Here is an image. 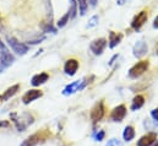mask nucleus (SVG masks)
Listing matches in <instances>:
<instances>
[{
    "mask_svg": "<svg viewBox=\"0 0 158 146\" xmlns=\"http://www.w3.org/2000/svg\"><path fill=\"white\" fill-rule=\"evenodd\" d=\"M147 50H148V47H147L146 42L139 41V42L135 43V45H134V48H132V54H134V57H136V58H142L143 55L147 54Z\"/></svg>",
    "mask_w": 158,
    "mask_h": 146,
    "instance_id": "8",
    "label": "nucleus"
},
{
    "mask_svg": "<svg viewBox=\"0 0 158 146\" xmlns=\"http://www.w3.org/2000/svg\"><path fill=\"white\" fill-rule=\"evenodd\" d=\"M1 101H2V98H1V96H0V102H1Z\"/></svg>",
    "mask_w": 158,
    "mask_h": 146,
    "instance_id": "31",
    "label": "nucleus"
},
{
    "mask_svg": "<svg viewBox=\"0 0 158 146\" xmlns=\"http://www.w3.org/2000/svg\"><path fill=\"white\" fill-rule=\"evenodd\" d=\"M97 1L98 0H88V2L92 5V6H96V4H97Z\"/></svg>",
    "mask_w": 158,
    "mask_h": 146,
    "instance_id": "27",
    "label": "nucleus"
},
{
    "mask_svg": "<svg viewBox=\"0 0 158 146\" xmlns=\"http://www.w3.org/2000/svg\"><path fill=\"white\" fill-rule=\"evenodd\" d=\"M147 19H148L147 10H142L141 12H139V14L134 17V20H132V22H131V27H132L135 31H139V30L146 24Z\"/></svg>",
    "mask_w": 158,
    "mask_h": 146,
    "instance_id": "4",
    "label": "nucleus"
},
{
    "mask_svg": "<svg viewBox=\"0 0 158 146\" xmlns=\"http://www.w3.org/2000/svg\"><path fill=\"white\" fill-rule=\"evenodd\" d=\"M153 27H155V28H158V16L155 19V21H153Z\"/></svg>",
    "mask_w": 158,
    "mask_h": 146,
    "instance_id": "26",
    "label": "nucleus"
},
{
    "mask_svg": "<svg viewBox=\"0 0 158 146\" xmlns=\"http://www.w3.org/2000/svg\"><path fill=\"white\" fill-rule=\"evenodd\" d=\"M145 105V97L142 95H137L134 97L132 103H131V110H137L142 108V106Z\"/></svg>",
    "mask_w": 158,
    "mask_h": 146,
    "instance_id": "17",
    "label": "nucleus"
},
{
    "mask_svg": "<svg viewBox=\"0 0 158 146\" xmlns=\"http://www.w3.org/2000/svg\"><path fill=\"white\" fill-rule=\"evenodd\" d=\"M156 146H157V145H156Z\"/></svg>",
    "mask_w": 158,
    "mask_h": 146,
    "instance_id": "32",
    "label": "nucleus"
},
{
    "mask_svg": "<svg viewBox=\"0 0 158 146\" xmlns=\"http://www.w3.org/2000/svg\"><path fill=\"white\" fill-rule=\"evenodd\" d=\"M151 115H152V118H153L156 122H158V108L152 110V112H151Z\"/></svg>",
    "mask_w": 158,
    "mask_h": 146,
    "instance_id": "25",
    "label": "nucleus"
},
{
    "mask_svg": "<svg viewBox=\"0 0 158 146\" xmlns=\"http://www.w3.org/2000/svg\"><path fill=\"white\" fill-rule=\"evenodd\" d=\"M134 138H135V129H134V127H131V125L125 127L124 133H123V139L129 143V141H131Z\"/></svg>",
    "mask_w": 158,
    "mask_h": 146,
    "instance_id": "18",
    "label": "nucleus"
},
{
    "mask_svg": "<svg viewBox=\"0 0 158 146\" xmlns=\"http://www.w3.org/2000/svg\"><path fill=\"white\" fill-rule=\"evenodd\" d=\"M42 140H43L42 133H36V134L28 136V138L21 144V146H37Z\"/></svg>",
    "mask_w": 158,
    "mask_h": 146,
    "instance_id": "13",
    "label": "nucleus"
},
{
    "mask_svg": "<svg viewBox=\"0 0 158 146\" xmlns=\"http://www.w3.org/2000/svg\"><path fill=\"white\" fill-rule=\"evenodd\" d=\"M148 67H150L148 60H141V62L136 63V64L129 70V77H131V79H137V77H140L142 74H145L147 71Z\"/></svg>",
    "mask_w": 158,
    "mask_h": 146,
    "instance_id": "1",
    "label": "nucleus"
},
{
    "mask_svg": "<svg viewBox=\"0 0 158 146\" xmlns=\"http://www.w3.org/2000/svg\"><path fill=\"white\" fill-rule=\"evenodd\" d=\"M2 47H5V45H4V43H2L1 39H0V48H2Z\"/></svg>",
    "mask_w": 158,
    "mask_h": 146,
    "instance_id": "29",
    "label": "nucleus"
},
{
    "mask_svg": "<svg viewBox=\"0 0 158 146\" xmlns=\"http://www.w3.org/2000/svg\"><path fill=\"white\" fill-rule=\"evenodd\" d=\"M86 84H87V82L83 81V80H77V81H75V82L68 85V86L63 90V95L69 96V95H73V93H75V92H77V91H81V90L85 88Z\"/></svg>",
    "mask_w": 158,
    "mask_h": 146,
    "instance_id": "5",
    "label": "nucleus"
},
{
    "mask_svg": "<svg viewBox=\"0 0 158 146\" xmlns=\"http://www.w3.org/2000/svg\"><path fill=\"white\" fill-rule=\"evenodd\" d=\"M157 141V134L156 133H147L146 135L141 136L137 141V146H152Z\"/></svg>",
    "mask_w": 158,
    "mask_h": 146,
    "instance_id": "10",
    "label": "nucleus"
},
{
    "mask_svg": "<svg viewBox=\"0 0 158 146\" xmlns=\"http://www.w3.org/2000/svg\"><path fill=\"white\" fill-rule=\"evenodd\" d=\"M106 146H121V143L119 141L118 139H110Z\"/></svg>",
    "mask_w": 158,
    "mask_h": 146,
    "instance_id": "23",
    "label": "nucleus"
},
{
    "mask_svg": "<svg viewBox=\"0 0 158 146\" xmlns=\"http://www.w3.org/2000/svg\"><path fill=\"white\" fill-rule=\"evenodd\" d=\"M48 79H49V75L47 73L37 74V75H35V76L32 77L31 84H32V86H40L42 84H44L45 81H48Z\"/></svg>",
    "mask_w": 158,
    "mask_h": 146,
    "instance_id": "15",
    "label": "nucleus"
},
{
    "mask_svg": "<svg viewBox=\"0 0 158 146\" xmlns=\"http://www.w3.org/2000/svg\"><path fill=\"white\" fill-rule=\"evenodd\" d=\"M107 47V41L104 38H99V39H94L91 44H89V49L94 55H101L103 53V50Z\"/></svg>",
    "mask_w": 158,
    "mask_h": 146,
    "instance_id": "6",
    "label": "nucleus"
},
{
    "mask_svg": "<svg viewBox=\"0 0 158 146\" xmlns=\"http://www.w3.org/2000/svg\"><path fill=\"white\" fill-rule=\"evenodd\" d=\"M156 54H157V55H158V45H157V47H156Z\"/></svg>",
    "mask_w": 158,
    "mask_h": 146,
    "instance_id": "30",
    "label": "nucleus"
},
{
    "mask_svg": "<svg viewBox=\"0 0 158 146\" xmlns=\"http://www.w3.org/2000/svg\"><path fill=\"white\" fill-rule=\"evenodd\" d=\"M6 41H7L9 47L12 49V52H15V53L19 54V55H25V54L28 52V45H27V44L21 43V42L16 41L15 38H11V37H7Z\"/></svg>",
    "mask_w": 158,
    "mask_h": 146,
    "instance_id": "2",
    "label": "nucleus"
},
{
    "mask_svg": "<svg viewBox=\"0 0 158 146\" xmlns=\"http://www.w3.org/2000/svg\"><path fill=\"white\" fill-rule=\"evenodd\" d=\"M125 1H127V0H118V5H123V4H125Z\"/></svg>",
    "mask_w": 158,
    "mask_h": 146,
    "instance_id": "28",
    "label": "nucleus"
},
{
    "mask_svg": "<svg viewBox=\"0 0 158 146\" xmlns=\"http://www.w3.org/2000/svg\"><path fill=\"white\" fill-rule=\"evenodd\" d=\"M79 62L76 59H69L64 65V71L69 76H74L77 71V69H79Z\"/></svg>",
    "mask_w": 158,
    "mask_h": 146,
    "instance_id": "12",
    "label": "nucleus"
},
{
    "mask_svg": "<svg viewBox=\"0 0 158 146\" xmlns=\"http://www.w3.org/2000/svg\"><path fill=\"white\" fill-rule=\"evenodd\" d=\"M104 136H106V133H104L103 130H99V131L96 134V141H102V140L104 139Z\"/></svg>",
    "mask_w": 158,
    "mask_h": 146,
    "instance_id": "24",
    "label": "nucleus"
},
{
    "mask_svg": "<svg viewBox=\"0 0 158 146\" xmlns=\"http://www.w3.org/2000/svg\"><path fill=\"white\" fill-rule=\"evenodd\" d=\"M98 21H99V17L97 16V15H94V16H92L91 19H89V21H88V24H87V28H92V27H96L97 25H98Z\"/></svg>",
    "mask_w": 158,
    "mask_h": 146,
    "instance_id": "20",
    "label": "nucleus"
},
{
    "mask_svg": "<svg viewBox=\"0 0 158 146\" xmlns=\"http://www.w3.org/2000/svg\"><path fill=\"white\" fill-rule=\"evenodd\" d=\"M69 19H70V14L69 12H66L59 21H58V27H64L68 22H69Z\"/></svg>",
    "mask_w": 158,
    "mask_h": 146,
    "instance_id": "21",
    "label": "nucleus"
},
{
    "mask_svg": "<svg viewBox=\"0 0 158 146\" xmlns=\"http://www.w3.org/2000/svg\"><path fill=\"white\" fill-rule=\"evenodd\" d=\"M79 2V10H80V15L81 16H83L85 14H86V11H87V7H88V4H87V1L86 0H77Z\"/></svg>",
    "mask_w": 158,
    "mask_h": 146,
    "instance_id": "19",
    "label": "nucleus"
},
{
    "mask_svg": "<svg viewBox=\"0 0 158 146\" xmlns=\"http://www.w3.org/2000/svg\"><path fill=\"white\" fill-rule=\"evenodd\" d=\"M123 39V35L118 33V32H114V31H110L109 32V48H115L119 43L121 42Z\"/></svg>",
    "mask_w": 158,
    "mask_h": 146,
    "instance_id": "14",
    "label": "nucleus"
},
{
    "mask_svg": "<svg viewBox=\"0 0 158 146\" xmlns=\"http://www.w3.org/2000/svg\"><path fill=\"white\" fill-rule=\"evenodd\" d=\"M104 117V105L103 102H98L94 105V107L91 110V119L92 122L97 123Z\"/></svg>",
    "mask_w": 158,
    "mask_h": 146,
    "instance_id": "7",
    "label": "nucleus"
},
{
    "mask_svg": "<svg viewBox=\"0 0 158 146\" xmlns=\"http://www.w3.org/2000/svg\"><path fill=\"white\" fill-rule=\"evenodd\" d=\"M42 96H43V93H42V91H40V90H30V91H27L23 95L22 101H23L25 105H28V103L36 101L37 98H40Z\"/></svg>",
    "mask_w": 158,
    "mask_h": 146,
    "instance_id": "11",
    "label": "nucleus"
},
{
    "mask_svg": "<svg viewBox=\"0 0 158 146\" xmlns=\"http://www.w3.org/2000/svg\"><path fill=\"white\" fill-rule=\"evenodd\" d=\"M15 62V58L14 55L7 50L6 47H2L1 48V52H0V73L9 68L10 65H12V63Z\"/></svg>",
    "mask_w": 158,
    "mask_h": 146,
    "instance_id": "3",
    "label": "nucleus"
},
{
    "mask_svg": "<svg viewBox=\"0 0 158 146\" xmlns=\"http://www.w3.org/2000/svg\"><path fill=\"white\" fill-rule=\"evenodd\" d=\"M19 90H20V85H19V84H16V85H14V86L9 87V88L4 92V95L1 96L2 101H7V100H10L14 95H16V93H17V91H19Z\"/></svg>",
    "mask_w": 158,
    "mask_h": 146,
    "instance_id": "16",
    "label": "nucleus"
},
{
    "mask_svg": "<svg viewBox=\"0 0 158 146\" xmlns=\"http://www.w3.org/2000/svg\"><path fill=\"white\" fill-rule=\"evenodd\" d=\"M71 1V10H69V14H70V17H74L76 15V2L75 0H70Z\"/></svg>",
    "mask_w": 158,
    "mask_h": 146,
    "instance_id": "22",
    "label": "nucleus"
},
{
    "mask_svg": "<svg viewBox=\"0 0 158 146\" xmlns=\"http://www.w3.org/2000/svg\"><path fill=\"white\" fill-rule=\"evenodd\" d=\"M126 115V107L124 105H120L118 107H115L110 113V119L113 122H121Z\"/></svg>",
    "mask_w": 158,
    "mask_h": 146,
    "instance_id": "9",
    "label": "nucleus"
}]
</instances>
